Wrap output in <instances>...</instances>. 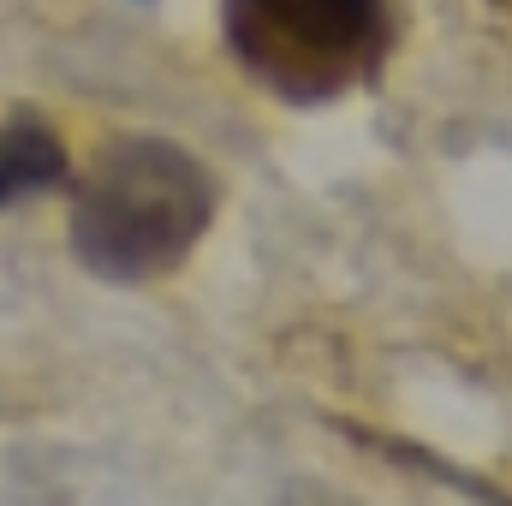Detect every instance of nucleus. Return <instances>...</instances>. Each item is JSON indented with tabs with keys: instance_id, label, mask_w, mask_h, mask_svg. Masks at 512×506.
I'll use <instances>...</instances> for the list:
<instances>
[{
	"instance_id": "obj_1",
	"label": "nucleus",
	"mask_w": 512,
	"mask_h": 506,
	"mask_svg": "<svg viewBox=\"0 0 512 506\" xmlns=\"http://www.w3.org/2000/svg\"><path fill=\"white\" fill-rule=\"evenodd\" d=\"M221 209L215 173L167 137H114L78 185L72 251L90 274L143 286L173 274Z\"/></svg>"
},
{
	"instance_id": "obj_3",
	"label": "nucleus",
	"mask_w": 512,
	"mask_h": 506,
	"mask_svg": "<svg viewBox=\"0 0 512 506\" xmlns=\"http://www.w3.org/2000/svg\"><path fill=\"white\" fill-rule=\"evenodd\" d=\"M60 179H66V143L54 137V126H42L30 114L0 120V209L60 185Z\"/></svg>"
},
{
	"instance_id": "obj_4",
	"label": "nucleus",
	"mask_w": 512,
	"mask_h": 506,
	"mask_svg": "<svg viewBox=\"0 0 512 506\" xmlns=\"http://www.w3.org/2000/svg\"><path fill=\"white\" fill-rule=\"evenodd\" d=\"M489 6H495V12H507V18H512V0H489Z\"/></svg>"
},
{
	"instance_id": "obj_2",
	"label": "nucleus",
	"mask_w": 512,
	"mask_h": 506,
	"mask_svg": "<svg viewBox=\"0 0 512 506\" xmlns=\"http://www.w3.org/2000/svg\"><path fill=\"white\" fill-rule=\"evenodd\" d=\"M233 60L280 102H340L393 54V0H221Z\"/></svg>"
}]
</instances>
